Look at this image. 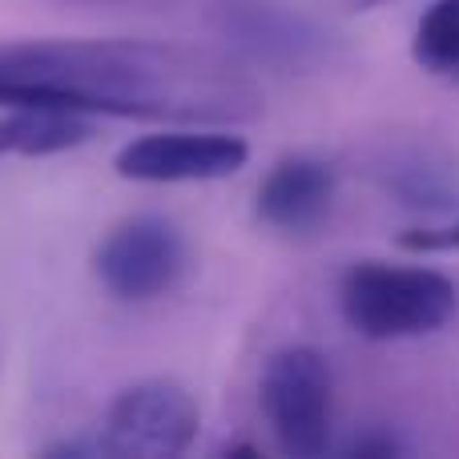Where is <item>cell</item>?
I'll list each match as a JSON object with an SVG mask.
<instances>
[{
    "instance_id": "obj_1",
    "label": "cell",
    "mask_w": 459,
    "mask_h": 459,
    "mask_svg": "<svg viewBox=\"0 0 459 459\" xmlns=\"http://www.w3.org/2000/svg\"><path fill=\"white\" fill-rule=\"evenodd\" d=\"M234 101L218 69L145 40H16L0 45V109L85 117H206Z\"/></svg>"
},
{
    "instance_id": "obj_2",
    "label": "cell",
    "mask_w": 459,
    "mask_h": 459,
    "mask_svg": "<svg viewBox=\"0 0 459 459\" xmlns=\"http://www.w3.org/2000/svg\"><path fill=\"white\" fill-rule=\"evenodd\" d=\"M339 307L359 339L395 342L431 334L455 315L459 290L447 274L399 262H355L342 274Z\"/></svg>"
},
{
    "instance_id": "obj_3",
    "label": "cell",
    "mask_w": 459,
    "mask_h": 459,
    "mask_svg": "<svg viewBox=\"0 0 459 459\" xmlns=\"http://www.w3.org/2000/svg\"><path fill=\"white\" fill-rule=\"evenodd\" d=\"M262 415L290 459H318L331 447V367L315 347H282L266 359L258 383Z\"/></svg>"
},
{
    "instance_id": "obj_4",
    "label": "cell",
    "mask_w": 459,
    "mask_h": 459,
    "mask_svg": "<svg viewBox=\"0 0 459 459\" xmlns=\"http://www.w3.org/2000/svg\"><path fill=\"white\" fill-rule=\"evenodd\" d=\"M202 411L178 379L129 383L105 411L97 431L105 455L121 459H174L198 439Z\"/></svg>"
},
{
    "instance_id": "obj_5",
    "label": "cell",
    "mask_w": 459,
    "mask_h": 459,
    "mask_svg": "<svg viewBox=\"0 0 459 459\" xmlns=\"http://www.w3.org/2000/svg\"><path fill=\"white\" fill-rule=\"evenodd\" d=\"M190 246L169 218L137 214L113 226L93 250V274L113 299L153 302L182 282Z\"/></svg>"
},
{
    "instance_id": "obj_6",
    "label": "cell",
    "mask_w": 459,
    "mask_h": 459,
    "mask_svg": "<svg viewBox=\"0 0 459 459\" xmlns=\"http://www.w3.org/2000/svg\"><path fill=\"white\" fill-rule=\"evenodd\" d=\"M250 161V145L222 129H169L129 142L113 158V169L126 182L174 186V182H218L234 178Z\"/></svg>"
},
{
    "instance_id": "obj_7",
    "label": "cell",
    "mask_w": 459,
    "mask_h": 459,
    "mask_svg": "<svg viewBox=\"0 0 459 459\" xmlns=\"http://www.w3.org/2000/svg\"><path fill=\"white\" fill-rule=\"evenodd\" d=\"M334 206V169L318 158L294 153L282 158L258 186V218L278 234H315Z\"/></svg>"
},
{
    "instance_id": "obj_8",
    "label": "cell",
    "mask_w": 459,
    "mask_h": 459,
    "mask_svg": "<svg viewBox=\"0 0 459 459\" xmlns=\"http://www.w3.org/2000/svg\"><path fill=\"white\" fill-rule=\"evenodd\" d=\"M93 117L69 109H40L21 105L0 117V161L4 158H48V153L77 150L93 137Z\"/></svg>"
},
{
    "instance_id": "obj_9",
    "label": "cell",
    "mask_w": 459,
    "mask_h": 459,
    "mask_svg": "<svg viewBox=\"0 0 459 459\" xmlns=\"http://www.w3.org/2000/svg\"><path fill=\"white\" fill-rule=\"evenodd\" d=\"M411 56L431 77H459V0H436L420 16Z\"/></svg>"
},
{
    "instance_id": "obj_10",
    "label": "cell",
    "mask_w": 459,
    "mask_h": 459,
    "mask_svg": "<svg viewBox=\"0 0 459 459\" xmlns=\"http://www.w3.org/2000/svg\"><path fill=\"white\" fill-rule=\"evenodd\" d=\"M395 194L403 198V206H411V210H452V206H459L452 182L444 178V169H428V166L395 169Z\"/></svg>"
},
{
    "instance_id": "obj_11",
    "label": "cell",
    "mask_w": 459,
    "mask_h": 459,
    "mask_svg": "<svg viewBox=\"0 0 459 459\" xmlns=\"http://www.w3.org/2000/svg\"><path fill=\"white\" fill-rule=\"evenodd\" d=\"M395 242H399V250H407V254H452V250H459V218L455 222H444V226L403 230Z\"/></svg>"
},
{
    "instance_id": "obj_12",
    "label": "cell",
    "mask_w": 459,
    "mask_h": 459,
    "mask_svg": "<svg viewBox=\"0 0 459 459\" xmlns=\"http://www.w3.org/2000/svg\"><path fill=\"white\" fill-rule=\"evenodd\" d=\"M351 452L355 455H399V444L387 439V436H371V439H359Z\"/></svg>"
},
{
    "instance_id": "obj_13",
    "label": "cell",
    "mask_w": 459,
    "mask_h": 459,
    "mask_svg": "<svg viewBox=\"0 0 459 459\" xmlns=\"http://www.w3.org/2000/svg\"><path fill=\"white\" fill-rule=\"evenodd\" d=\"M351 4H359V8H371V4H383V0H351Z\"/></svg>"
}]
</instances>
